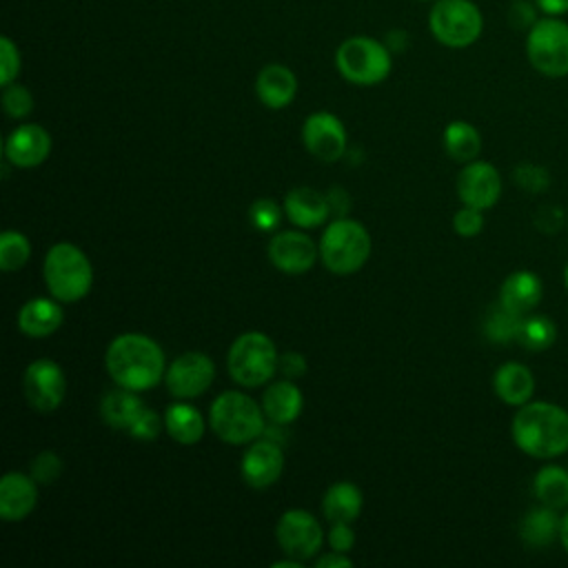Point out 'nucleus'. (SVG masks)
I'll list each match as a JSON object with an SVG mask.
<instances>
[{"instance_id": "nucleus-17", "label": "nucleus", "mask_w": 568, "mask_h": 568, "mask_svg": "<svg viewBox=\"0 0 568 568\" xmlns=\"http://www.w3.org/2000/svg\"><path fill=\"white\" fill-rule=\"evenodd\" d=\"M51 153V135L40 124H20L4 140V155L13 166H40Z\"/></svg>"}, {"instance_id": "nucleus-7", "label": "nucleus", "mask_w": 568, "mask_h": 568, "mask_svg": "<svg viewBox=\"0 0 568 568\" xmlns=\"http://www.w3.org/2000/svg\"><path fill=\"white\" fill-rule=\"evenodd\" d=\"M526 58L546 78L568 75V22L557 16L539 18L526 33Z\"/></svg>"}, {"instance_id": "nucleus-1", "label": "nucleus", "mask_w": 568, "mask_h": 568, "mask_svg": "<svg viewBox=\"0 0 568 568\" xmlns=\"http://www.w3.org/2000/svg\"><path fill=\"white\" fill-rule=\"evenodd\" d=\"M510 437L524 455L555 459L568 453V410L555 402L530 399L515 410Z\"/></svg>"}, {"instance_id": "nucleus-21", "label": "nucleus", "mask_w": 568, "mask_h": 568, "mask_svg": "<svg viewBox=\"0 0 568 568\" xmlns=\"http://www.w3.org/2000/svg\"><path fill=\"white\" fill-rule=\"evenodd\" d=\"M255 93L260 102L268 109H284L293 102L297 93V78L295 73L284 64H266L260 69L255 78Z\"/></svg>"}, {"instance_id": "nucleus-23", "label": "nucleus", "mask_w": 568, "mask_h": 568, "mask_svg": "<svg viewBox=\"0 0 568 568\" xmlns=\"http://www.w3.org/2000/svg\"><path fill=\"white\" fill-rule=\"evenodd\" d=\"M64 320L62 306L51 297H31L18 311V328L36 339L53 335Z\"/></svg>"}, {"instance_id": "nucleus-25", "label": "nucleus", "mask_w": 568, "mask_h": 568, "mask_svg": "<svg viewBox=\"0 0 568 568\" xmlns=\"http://www.w3.org/2000/svg\"><path fill=\"white\" fill-rule=\"evenodd\" d=\"M364 506L362 490L353 481H335L322 499V513L331 524H353Z\"/></svg>"}, {"instance_id": "nucleus-3", "label": "nucleus", "mask_w": 568, "mask_h": 568, "mask_svg": "<svg viewBox=\"0 0 568 568\" xmlns=\"http://www.w3.org/2000/svg\"><path fill=\"white\" fill-rule=\"evenodd\" d=\"M42 275L47 291L64 304H73L82 300L93 284V266L87 253L71 244V242H58L49 246L44 262H42Z\"/></svg>"}, {"instance_id": "nucleus-22", "label": "nucleus", "mask_w": 568, "mask_h": 568, "mask_svg": "<svg viewBox=\"0 0 568 568\" xmlns=\"http://www.w3.org/2000/svg\"><path fill=\"white\" fill-rule=\"evenodd\" d=\"M286 217L300 229H315L326 222L331 213V202L326 195L311 186H295L284 197Z\"/></svg>"}, {"instance_id": "nucleus-10", "label": "nucleus", "mask_w": 568, "mask_h": 568, "mask_svg": "<svg viewBox=\"0 0 568 568\" xmlns=\"http://www.w3.org/2000/svg\"><path fill=\"white\" fill-rule=\"evenodd\" d=\"M275 539L284 555L304 561L322 548L324 532L315 515L302 508H291L277 519Z\"/></svg>"}, {"instance_id": "nucleus-38", "label": "nucleus", "mask_w": 568, "mask_h": 568, "mask_svg": "<svg viewBox=\"0 0 568 568\" xmlns=\"http://www.w3.org/2000/svg\"><path fill=\"white\" fill-rule=\"evenodd\" d=\"M18 73H20V51L11 38L2 36L0 38V84L7 87L16 82Z\"/></svg>"}, {"instance_id": "nucleus-28", "label": "nucleus", "mask_w": 568, "mask_h": 568, "mask_svg": "<svg viewBox=\"0 0 568 568\" xmlns=\"http://www.w3.org/2000/svg\"><path fill=\"white\" fill-rule=\"evenodd\" d=\"M162 424H164L166 433L171 435V439L182 446H193L204 435V419H202L200 410L186 402L169 404L164 410Z\"/></svg>"}, {"instance_id": "nucleus-29", "label": "nucleus", "mask_w": 568, "mask_h": 568, "mask_svg": "<svg viewBox=\"0 0 568 568\" xmlns=\"http://www.w3.org/2000/svg\"><path fill=\"white\" fill-rule=\"evenodd\" d=\"M532 495L548 508H568V470L559 464H544L532 477Z\"/></svg>"}, {"instance_id": "nucleus-8", "label": "nucleus", "mask_w": 568, "mask_h": 568, "mask_svg": "<svg viewBox=\"0 0 568 568\" xmlns=\"http://www.w3.org/2000/svg\"><path fill=\"white\" fill-rule=\"evenodd\" d=\"M335 67L344 80L362 87L379 84L390 73V51L366 36L346 38L335 51Z\"/></svg>"}, {"instance_id": "nucleus-6", "label": "nucleus", "mask_w": 568, "mask_h": 568, "mask_svg": "<svg viewBox=\"0 0 568 568\" xmlns=\"http://www.w3.org/2000/svg\"><path fill=\"white\" fill-rule=\"evenodd\" d=\"M277 348L262 331H246L237 335L226 353V368L233 382L246 388L266 384L277 371Z\"/></svg>"}, {"instance_id": "nucleus-34", "label": "nucleus", "mask_w": 568, "mask_h": 568, "mask_svg": "<svg viewBox=\"0 0 568 568\" xmlns=\"http://www.w3.org/2000/svg\"><path fill=\"white\" fill-rule=\"evenodd\" d=\"M248 222L260 233H273L282 222V209L277 206V202L260 197L248 206Z\"/></svg>"}, {"instance_id": "nucleus-35", "label": "nucleus", "mask_w": 568, "mask_h": 568, "mask_svg": "<svg viewBox=\"0 0 568 568\" xmlns=\"http://www.w3.org/2000/svg\"><path fill=\"white\" fill-rule=\"evenodd\" d=\"M2 109L9 118H27L33 111V95L27 87L11 82L2 91Z\"/></svg>"}, {"instance_id": "nucleus-24", "label": "nucleus", "mask_w": 568, "mask_h": 568, "mask_svg": "<svg viewBox=\"0 0 568 568\" xmlns=\"http://www.w3.org/2000/svg\"><path fill=\"white\" fill-rule=\"evenodd\" d=\"M302 408L304 397L293 379L284 377L280 382H273L262 395V410L273 426L293 424L300 417Z\"/></svg>"}, {"instance_id": "nucleus-33", "label": "nucleus", "mask_w": 568, "mask_h": 568, "mask_svg": "<svg viewBox=\"0 0 568 568\" xmlns=\"http://www.w3.org/2000/svg\"><path fill=\"white\" fill-rule=\"evenodd\" d=\"M31 257V244L20 231H4L0 235V268L7 273L20 271Z\"/></svg>"}, {"instance_id": "nucleus-32", "label": "nucleus", "mask_w": 568, "mask_h": 568, "mask_svg": "<svg viewBox=\"0 0 568 568\" xmlns=\"http://www.w3.org/2000/svg\"><path fill=\"white\" fill-rule=\"evenodd\" d=\"M524 315H517L513 311H508L506 306H501L499 302L488 311L486 320H484V335L488 342L493 344H510L517 342L519 335V326H521Z\"/></svg>"}, {"instance_id": "nucleus-27", "label": "nucleus", "mask_w": 568, "mask_h": 568, "mask_svg": "<svg viewBox=\"0 0 568 568\" xmlns=\"http://www.w3.org/2000/svg\"><path fill=\"white\" fill-rule=\"evenodd\" d=\"M559 524H561L559 510L539 504L537 508H530L521 517L519 537L532 548H546L555 539H559Z\"/></svg>"}, {"instance_id": "nucleus-30", "label": "nucleus", "mask_w": 568, "mask_h": 568, "mask_svg": "<svg viewBox=\"0 0 568 568\" xmlns=\"http://www.w3.org/2000/svg\"><path fill=\"white\" fill-rule=\"evenodd\" d=\"M444 149L446 153L455 160V162H473L477 160L479 151H481V135L479 131L466 122V120H453L446 124L444 129Z\"/></svg>"}, {"instance_id": "nucleus-48", "label": "nucleus", "mask_w": 568, "mask_h": 568, "mask_svg": "<svg viewBox=\"0 0 568 568\" xmlns=\"http://www.w3.org/2000/svg\"><path fill=\"white\" fill-rule=\"evenodd\" d=\"M564 286H566V291H568V262H566V266H564Z\"/></svg>"}, {"instance_id": "nucleus-18", "label": "nucleus", "mask_w": 568, "mask_h": 568, "mask_svg": "<svg viewBox=\"0 0 568 568\" xmlns=\"http://www.w3.org/2000/svg\"><path fill=\"white\" fill-rule=\"evenodd\" d=\"M38 504V481L31 475L11 470L0 479V519L22 521Z\"/></svg>"}, {"instance_id": "nucleus-5", "label": "nucleus", "mask_w": 568, "mask_h": 568, "mask_svg": "<svg viewBox=\"0 0 568 568\" xmlns=\"http://www.w3.org/2000/svg\"><path fill=\"white\" fill-rule=\"evenodd\" d=\"M371 255L366 226L351 217H339L326 226L320 240L322 264L335 275L357 273Z\"/></svg>"}, {"instance_id": "nucleus-16", "label": "nucleus", "mask_w": 568, "mask_h": 568, "mask_svg": "<svg viewBox=\"0 0 568 568\" xmlns=\"http://www.w3.org/2000/svg\"><path fill=\"white\" fill-rule=\"evenodd\" d=\"M242 479L251 488L273 486L284 470V453L273 439H255L242 455Z\"/></svg>"}, {"instance_id": "nucleus-36", "label": "nucleus", "mask_w": 568, "mask_h": 568, "mask_svg": "<svg viewBox=\"0 0 568 568\" xmlns=\"http://www.w3.org/2000/svg\"><path fill=\"white\" fill-rule=\"evenodd\" d=\"M62 473V459L58 453L53 450H42L38 453L31 464H29V475L38 481V484H51L60 477Z\"/></svg>"}, {"instance_id": "nucleus-2", "label": "nucleus", "mask_w": 568, "mask_h": 568, "mask_svg": "<svg viewBox=\"0 0 568 568\" xmlns=\"http://www.w3.org/2000/svg\"><path fill=\"white\" fill-rule=\"evenodd\" d=\"M104 364L115 386L135 393L153 388L166 373L162 346L144 333L115 335L106 348Z\"/></svg>"}, {"instance_id": "nucleus-14", "label": "nucleus", "mask_w": 568, "mask_h": 568, "mask_svg": "<svg viewBox=\"0 0 568 568\" xmlns=\"http://www.w3.org/2000/svg\"><path fill=\"white\" fill-rule=\"evenodd\" d=\"M302 142L322 162H337L346 153V129L328 111L311 113L302 124Z\"/></svg>"}, {"instance_id": "nucleus-46", "label": "nucleus", "mask_w": 568, "mask_h": 568, "mask_svg": "<svg viewBox=\"0 0 568 568\" xmlns=\"http://www.w3.org/2000/svg\"><path fill=\"white\" fill-rule=\"evenodd\" d=\"M559 544H561V548H564L566 555H568V508H566L564 515H561V524H559Z\"/></svg>"}, {"instance_id": "nucleus-9", "label": "nucleus", "mask_w": 568, "mask_h": 568, "mask_svg": "<svg viewBox=\"0 0 568 568\" xmlns=\"http://www.w3.org/2000/svg\"><path fill=\"white\" fill-rule=\"evenodd\" d=\"M435 40L448 49L475 44L484 31V16L473 0H437L428 13Z\"/></svg>"}, {"instance_id": "nucleus-47", "label": "nucleus", "mask_w": 568, "mask_h": 568, "mask_svg": "<svg viewBox=\"0 0 568 568\" xmlns=\"http://www.w3.org/2000/svg\"><path fill=\"white\" fill-rule=\"evenodd\" d=\"M302 566V559H295V557H288L286 559H277L273 561V568H300Z\"/></svg>"}, {"instance_id": "nucleus-31", "label": "nucleus", "mask_w": 568, "mask_h": 568, "mask_svg": "<svg viewBox=\"0 0 568 568\" xmlns=\"http://www.w3.org/2000/svg\"><path fill=\"white\" fill-rule=\"evenodd\" d=\"M557 335H559V331H557V324L552 322V317H548L544 313H528L521 320L517 344H521L526 351L541 353V351H548L557 342Z\"/></svg>"}, {"instance_id": "nucleus-19", "label": "nucleus", "mask_w": 568, "mask_h": 568, "mask_svg": "<svg viewBox=\"0 0 568 568\" xmlns=\"http://www.w3.org/2000/svg\"><path fill=\"white\" fill-rule=\"evenodd\" d=\"M544 297V280L528 268L513 271L499 286L497 302L517 315L532 313Z\"/></svg>"}, {"instance_id": "nucleus-20", "label": "nucleus", "mask_w": 568, "mask_h": 568, "mask_svg": "<svg viewBox=\"0 0 568 568\" xmlns=\"http://www.w3.org/2000/svg\"><path fill=\"white\" fill-rule=\"evenodd\" d=\"M493 390L506 406L519 408L532 399L535 375L521 362H504L493 373Z\"/></svg>"}, {"instance_id": "nucleus-39", "label": "nucleus", "mask_w": 568, "mask_h": 568, "mask_svg": "<svg viewBox=\"0 0 568 568\" xmlns=\"http://www.w3.org/2000/svg\"><path fill=\"white\" fill-rule=\"evenodd\" d=\"M453 229L459 237H477L484 229V211L473 209V206H462L453 215Z\"/></svg>"}, {"instance_id": "nucleus-44", "label": "nucleus", "mask_w": 568, "mask_h": 568, "mask_svg": "<svg viewBox=\"0 0 568 568\" xmlns=\"http://www.w3.org/2000/svg\"><path fill=\"white\" fill-rule=\"evenodd\" d=\"M317 568H348L353 566V559L346 557V552H337V550H331L326 555H322L317 561H315Z\"/></svg>"}, {"instance_id": "nucleus-13", "label": "nucleus", "mask_w": 568, "mask_h": 568, "mask_svg": "<svg viewBox=\"0 0 568 568\" xmlns=\"http://www.w3.org/2000/svg\"><path fill=\"white\" fill-rule=\"evenodd\" d=\"M455 189L462 204L486 211L501 197V175L495 164L473 160L462 166Z\"/></svg>"}, {"instance_id": "nucleus-15", "label": "nucleus", "mask_w": 568, "mask_h": 568, "mask_svg": "<svg viewBox=\"0 0 568 568\" xmlns=\"http://www.w3.org/2000/svg\"><path fill=\"white\" fill-rule=\"evenodd\" d=\"M315 242L302 231H280L268 242L271 264L288 275H302L313 268L317 260Z\"/></svg>"}, {"instance_id": "nucleus-40", "label": "nucleus", "mask_w": 568, "mask_h": 568, "mask_svg": "<svg viewBox=\"0 0 568 568\" xmlns=\"http://www.w3.org/2000/svg\"><path fill=\"white\" fill-rule=\"evenodd\" d=\"M160 417L155 410L151 408H144L138 419L131 424V428L126 430L131 437H138V439H155L158 433H160Z\"/></svg>"}, {"instance_id": "nucleus-12", "label": "nucleus", "mask_w": 568, "mask_h": 568, "mask_svg": "<svg viewBox=\"0 0 568 568\" xmlns=\"http://www.w3.org/2000/svg\"><path fill=\"white\" fill-rule=\"evenodd\" d=\"M22 388L29 406L38 413H53L67 395V377L58 362L33 359L24 368Z\"/></svg>"}, {"instance_id": "nucleus-45", "label": "nucleus", "mask_w": 568, "mask_h": 568, "mask_svg": "<svg viewBox=\"0 0 568 568\" xmlns=\"http://www.w3.org/2000/svg\"><path fill=\"white\" fill-rule=\"evenodd\" d=\"M537 9L546 16H566L568 13V0H535Z\"/></svg>"}, {"instance_id": "nucleus-42", "label": "nucleus", "mask_w": 568, "mask_h": 568, "mask_svg": "<svg viewBox=\"0 0 568 568\" xmlns=\"http://www.w3.org/2000/svg\"><path fill=\"white\" fill-rule=\"evenodd\" d=\"M535 0H515L510 7V22L517 29H530L539 18L535 16Z\"/></svg>"}, {"instance_id": "nucleus-37", "label": "nucleus", "mask_w": 568, "mask_h": 568, "mask_svg": "<svg viewBox=\"0 0 568 568\" xmlns=\"http://www.w3.org/2000/svg\"><path fill=\"white\" fill-rule=\"evenodd\" d=\"M513 180L517 182L519 189L528 191V193H539L546 191L550 184V175L546 169L537 166V164H519L513 171Z\"/></svg>"}, {"instance_id": "nucleus-4", "label": "nucleus", "mask_w": 568, "mask_h": 568, "mask_svg": "<svg viewBox=\"0 0 568 568\" xmlns=\"http://www.w3.org/2000/svg\"><path fill=\"white\" fill-rule=\"evenodd\" d=\"M262 404L240 390L220 393L209 410V424L213 433L226 444L255 442L266 430Z\"/></svg>"}, {"instance_id": "nucleus-43", "label": "nucleus", "mask_w": 568, "mask_h": 568, "mask_svg": "<svg viewBox=\"0 0 568 568\" xmlns=\"http://www.w3.org/2000/svg\"><path fill=\"white\" fill-rule=\"evenodd\" d=\"M328 544H331V550H337V552H348L353 546H355V532L351 528V524H331V532H328Z\"/></svg>"}, {"instance_id": "nucleus-41", "label": "nucleus", "mask_w": 568, "mask_h": 568, "mask_svg": "<svg viewBox=\"0 0 568 568\" xmlns=\"http://www.w3.org/2000/svg\"><path fill=\"white\" fill-rule=\"evenodd\" d=\"M306 357L297 351H286L284 355H280V362H277V371L284 373L286 379H297V377H304L306 375Z\"/></svg>"}, {"instance_id": "nucleus-11", "label": "nucleus", "mask_w": 568, "mask_h": 568, "mask_svg": "<svg viewBox=\"0 0 568 568\" xmlns=\"http://www.w3.org/2000/svg\"><path fill=\"white\" fill-rule=\"evenodd\" d=\"M215 379V364L206 353L189 351L175 357L166 373L164 384L175 399H193L209 390Z\"/></svg>"}, {"instance_id": "nucleus-26", "label": "nucleus", "mask_w": 568, "mask_h": 568, "mask_svg": "<svg viewBox=\"0 0 568 568\" xmlns=\"http://www.w3.org/2000/svg\"><path fill=\"white\" fill-rule=\"evenodd\" d=\"M144 408L146 406L142 404L138 393L122 386L104 393L100 399V415L104 424H109L115 430H129Z\"/></svg>"}]
</instances>
